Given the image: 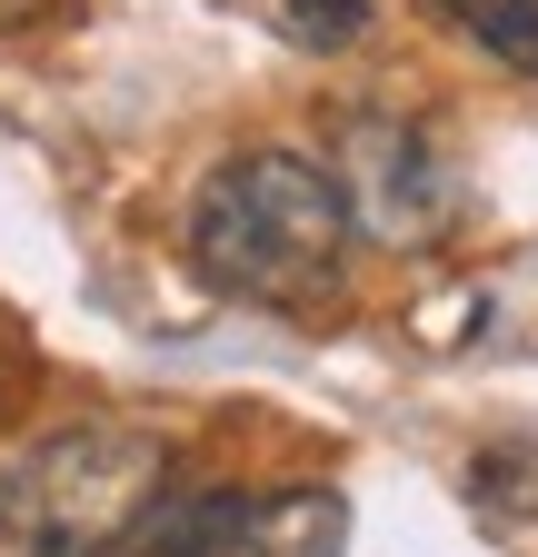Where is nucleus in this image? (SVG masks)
<instances>
[{
  "instance_id": "obj_7",
  "label": "nucleus",
  "mask_w": 538,
  "mask_h": 557,
  "mask_svg": "<svg viewBox=\"0 0 538 557\" xmlns=\"http://www.w3.org/2000/svg\"><path fill=\"white\" fill-rule=\"evenodd\" d=\"M280 30L299 50H350L369 30V0H280Z\"/></svg>"
},
{
  "instance_id": "obj_4",
  "label": "nucleus",
  "mask_w": 538,
  "mask_h": 557,
  "mask_svg": "<svg viewBox=\"0 0 538 557\" xmlns=\"http://www.w3.org/2000/svg\"><path fill=\"white\" fill-rule=\"evenodd\" d=\"M350 508L329 487H290V498H240V528L220 557H340Z\"/></svg>"
},
{
  "instance_id": "obj_6",
  "label": "nucleus",
  "mask_w": 538,
  "mask_h": 557,
  "mask_svg": "<svg viewBox=\"0 0 538 557\" xmlns=\"http://www.w3.org/2000/svg\"><path fill=\"white\" fill-rule=\"evenodd\" d=\"M439 11L479 40L489 60H509V70H528V81H538V0H439Z\"/></svg>"
},
{
  "instance_id": "obj_9",
  "label": "nucleus",
  "mask_w": 538,
  "mask_h": 557,
  "mask_svg": "<svg viewBox=\"0 0 538 557\" xmlns=\"http://www.w3.org/2000/svg\"><path fill=\"white\" fill-rule=\"evenodd\" d=\"M21 398V348H0V408Z\"/></svg>"
},
{
  "instance_id": "obj_1",
  "label": "nucleus",
  "mask_w": 538,
  "mask_h": 557,
  "mask_svg": "<svg viewBox=\"0 0 538 557\" xmlns=\"http://www.w3.org/2000/svg\"><path fill=\"white\" fill-rule=\"evenodd\" d=\"M350 189L309 150H240L189 199V269L240 309H309L340 289Z\"/></svg>"
},
{
  "instance_id": "obj_3",
  "label": "nucleus",
  "mask_w": 538,
  "mask_h": 557,
  "mask_svg": "<svg viewBox=\"0 0 538 557\" xmlns=\"http://www.w3.org/2000/svg\"><path fill=\"white\" fill-rule=\"evenodd\" d=\"M340 189H350V230H379L399 249H419L449 230L458 209V180H449V150L409 120V110H359L340 129Z\"/></svg>"
},
{
  "instance_id": "obj_2",
  "label": "nucleus",
  "mask_w": 538,
  "mask_h": 557,
  "mask_svg": "<svg viewBox=\"0 0 538 557\" xmlns=\"http://www.w3.org/2000/svg\"><path fill=\"white\" fill-rule=\"evenodd\" d=\"M180 478L160 429L130 418H81V429L40 438L0 478V557H100L150 518V498Z\"/></svg>"
},
{
  "instance_id": "obj_5",
  "label": "nucleus",
  "mask_w": 538,
  "mask_h": 557,
  "mask_svg": "<svg viewBox=\"0 0 538 557\" xmlns=\"http://www.w3.org/2000/svg\"><path fill=\"white\" fill-rule=\"evenodd\" d=\"M230 528H240V487H180L170 478L150 498V518L130 528L120 547H100V557H220Z\"/></svg>"
},
{
  "instance_id": "obj_8",
  "label": "nucleus",
  "mask_w": 538,
  "mask_h": 557,
  "mask_svg": "<svg viewBox=\"0 0 538 557\" xmlns=\"http://www.w3.org/2000/svg\"><path fill=\"white\" fill-rule=\"evenodd\" d=\"M50 11H71V0H0V40H21V30H40Z\"/></svg>"
}]
</instances>
